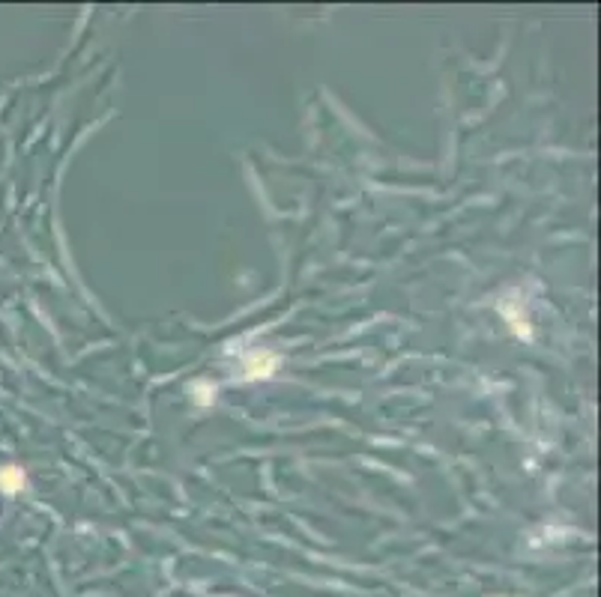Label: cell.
I'll use <instances>...</instances> for the list:
<instances>
[{
	"label": "cell",
	"mask_w": 601,
	"mask_h": 597,
	"mask_svg": "<svg viewBox=\"0 0 601 597\" xmlns=\"http://www.w3.org/2000/svg\"><path fill=\"white\" fill-rule=\"evenodd\" d=\"M245 370H249V380H257V376H269L275 370V355L272 353H257L245 361Z\"/></svg>",
	"instance_id": "obj_1"
},
{
	"label": "cell",
	"mask_w": 601,
	"mask_h": 597,
	"mask_svg": "<svg viewBox=\"0 0 601 597\" xmlns=\"http://www.w3.org/2000/svg\"><path fill=\"white\" fill-rule=\"evenodd\" d=\"M24 484H27V478H24V472L19 466H4V469H0V490H4V493H19V490H24Z\"/></svg>",
	"instance_id": "obj_2"
},
{
	"label": "cell",
	"mask_w": 601,
	"mask_h": 597,
	"mask_svg": "<svg viewBox=\"0 0 601 597\" xmlns=\"http://www.w3.org/2000/svg\"><path fill=\"white\" fill-rule=\"evenodd\" d=\"M195 395H197L195 400H197L200 406H207V403L215 398V388H210V385H197V388H195Z\"/></svg>",
	"instance_id": "obj_3"
}]
</instances>
